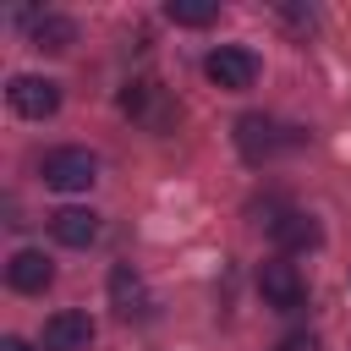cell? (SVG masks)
Returning a JSON list of instances; mask_svg holds the SVG:
<instances>
[{"label": "cell", "instance_id": "obj_1", "mask_svg": "<svg viewBox=\"0 0 351 351\" xmlns=\"http://www.w3.org/2000/svg\"><path fill=\"white\" fill-rule=\"evenodd\" d=\"M93 181H99V159L88 148H55V154H44V186H55V192H88Z\"/></svg>", "mask_w": 351, "mask_h": 351}, {"label": "cell", "instance_id": "obj_11", "mask_svg": "<svg viewBox=\"0 0 351 351\" xmlns=\"http://www.w3.org/2000/svg\"><path fill=\"white\" fill-rule=\"evenodd\" d=\"M77 44V22L71 16H55V11H44L38 22H33V49H44V55H60V49H71Z\"/></svg>", "mask_w": 351, "mask_h": 351}, {"label": "cell", "instance_id": "obj_6", "mask_svg": "<svg viewBox=\"0 0 351 351\" xmlns=\"http://www.w3.org/2000/svg\"><path fill=\"white\" fill-rule=\"evenodd\" d=\"M5 280H11V291H22V296H38V291H49V280H55V263H49L44 252L22 247V252H11V263H5Z\"/></svg>", "mask_w": 351, "mask_h": 351}, {"label": "cell", "instance_id": "obj_8", "mask_svg": "<svg viewBox=\"0 0 351 351\" xmlns=\"http://www.w3.org/2000/svg\"><path fill=\"white\" fill-rule=\"evenodd\" d=\"M236 148L258 165V159H269V154L280 148V126H274L269 115H241V121H236Z\"/></svg>", "mask_w": 351, "mask_h": 351}, {"label": "cell", "instance_id": "obj_7", "mask_svg": "<svg viewBox=\"0 0 351 351\" xmlns=\"http://www.w3.org/2000/svg\"><path fill=\"white\" fill-rule=\"evenodd\" d=\"M93 340V318L88 313H55L44 318V351H88Z\"/></svg>", "mask_w": 351, "mask_h": 351}, {"label": "cell", "instance_id": "obj_12", "mask_svg": "<svg viewBox=\"0 0 351 351\" xmlns=\"http://www.w3.org/2000/svg\"><path fill=\"white\" fill-rule=\"evenodd\" d=\"M269 230H274V241H280L285 252H302V247H318V225H313L307 214H280V219H274Z\"/></svg>", "mask_w": 351, "mask_h": 351}, {"label": "cell", "instance_id": "obj_14", "mask_svg": "<svg viewBox=\"0 0 351 351\" xmlns=\"http://www.w3.org/2000/svg\"><path fill=\"white\" fill-rule=\"evenodd\" d=\"M280 351H324V346H318V340H313V335H291V340H285V346H280Z\"/></svg>", "mask_w": 351, "mask_h": 351}, {"label": "cell", "instance_id": "obj_15", "mask_svg": "<svg viewBox=\"0 0 351 351\" xmlns=\"http://www.w3.org/2000/svg\"><path fill=\"white\" fill-rule=\"evenodd\" d=\"M0 351H27V346H22V340H5V346H0Z\"/></svg>", "mask_w": 351, "mask_h": 351}, {"label": "cell", "instance_id": "obj_2", "mask_svg": "<svg viewBox=\"0 0 351 351\" xmlns=\"http://www.w3.org/2000/svg\"><path fill=\"white\" fill-rule=\"evenodd\" d=\"M258 291H263V302L280 307V313H296V307L307 302V280H302V269H296L291 258L258 263Z\"/></svg>", "mask_w": 351, "mask_h": 351}, {"label": "cell", "instance_id": "obj_3", "mask_svg": "<svg viewBox=\"0 0 351 351\" xmlns=\"http://www.w3.org/2000/svg\"><path fill=\"white\" fill-rule=\"evenodd\" d=\"M203 71H208V82H214V88L241 93V88H252V82H258V55H252V49H236V44H219V49L203 60Z\"/></svg>", "mask_w": 351, "mask_h": 351}, {"label": "cell", "instance_id": "obj_5", "mask_svg": "<svg viewBox=\"0 0 351 351\" xmlns=\"http://www.w3.org/2000/svg\"><path fill=\"white\" fill-rule=\"evenodd\" d=\"M5 99H11V110L27 115V121H44V115L60 110V88H55L49 77H11Z\"/></svg>", "mask_w": 351, "mask_h": 351}, {"label": "cell", "instance_id": "obj_9", "mask_svg": "<svg viewBox=\"0 0 351 351\" xmlns=\"http://www.w3.org/2000/svg\"><path fill=\"white\" fill-rule=\"evenodd\" d=\"M49 230H55L60 247H88L99 236V214L93 208H55L49 214Z\"/></svg>", "mask_w": 351, "mask_h": 351}, {"label": "cell", "instance_id": "obj_4", "mask_svg": "<svg viewBox=\"0 0 351 351\" xmlns=\"http://www.w3.org/2000/svg\"><path fill=\"white\" fill-rule=\"evenodd\" d=\"M121 110L126 115H137L143 126H154V132H165V126H176V104L165 99V88L159 82H148V77H137V82H126L121 88Z\"/></svg>", "mask_w": 351, "mask_h": 351}, {"label": "cell", "instance_id": "obj_13", "mask_svg": "<svg viewBox=\"0 0 351 351\" xmlns=\"http://www.w3.org/2000/svg\"><path fill=\"white\" fill-rule=\"evenodd\" d=\"M165 16H170L176 27H208V22L219 16V5H214V0H170Z\"/></svg>", "mask_w": 351, "mask_h": 351}, {"label": "cell", "instance_id": "obj_10", "mask_svg": "<svg viewBox=\"0 0 351 351\" xmlns=\"http://www.w3.org/2000/svg\"><path fill=\"white\" fill-rule=\"evenodd\" d=\"M110 302H115L121 318H143V313H148V291H143V280H137L126 263L110 269Z\"/></svg>", "mask_w": 351, "mask_h": 351}]
</instances>
